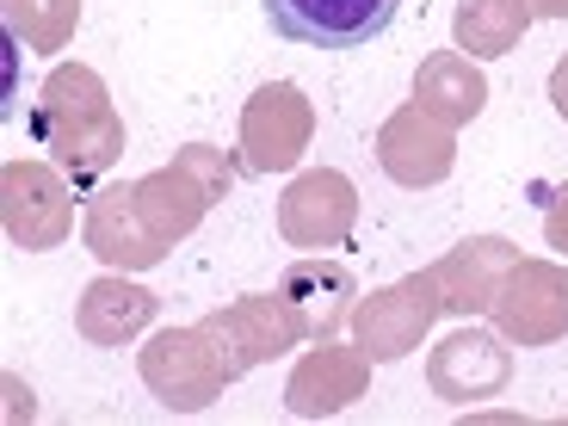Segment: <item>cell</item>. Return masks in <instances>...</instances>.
Here are the masks:
<instances>
[{
	"instance_id": "cell-1",
	"label": "cell",
	"mask_w": 568,
	"mask_h": 426,
	"mask_svg": "<svg viewBox=\"0 0 568 426\" xmlns=\"http://www.w3.org/2000/svg\"><path fill=\"white\" fill-rule=\"evenodd\" d=\"M26 130L38 149H50V161L74 180V192H93L124 161V118L87 62H62L43 74Z\"/></svg>"
},
{
	"instance_id": "cell-2",
	"label": "cell",
	"mask_w": 568,
	"mask_h": 426,
	"mask_svg": "<svg viewBox=\"0 0 568 426\" xmlns=\"http://www.w3.org/2000/svg\"><path fill=\"white\" fill-rule=\"evenodd\" d=\"M235 173H242V161H229L216 142H185L168 168L136 180L142 223L155 229V242H168V247L185 242V235L211 216V204H223L229 192H235Z\"/></svg>"
},
{
	"instance_id": "cell-3",
	"label": "cell",
	"mask_w": 568,
	"mask_h": 426,
	"mask_svg": "<svg viewBox=\"0 0 568 426\" xmlns=\"http://www.w3.org/2000/svg\"><path fill=\"white\" fill-rule=\"evenodd\" d=\"M0 229L26 254H50L74 229V180L57 161H7L0 168Z\"/></svg>"
},
{
	"instance_id": "cell-4",
	"label": "cell",
	"mask_w": 568,
	"mask_h": 426,
	"mask_svg": "<svg viewBox=\"0 0 568 426\" xmlns=\"http://www.w3.org/2000/svg\"><path fill=\"white\" fill-rule=\"evenodd\" d=\"M136 371H142V384H149V396L168 414H204L229 389V371H223V358H216L211 334L199 322L161 327L155 341L136 353Z\"/></svg>"
},
{
	"instance_id": "cell-5",
	"label": "cell",
	"mask_w": 568,
	"mask_h": 426,
	"mask_svg": "<svg viewBox=\"0 0 568 426\" xmlns=\"http://www.w3.org/2000/svg\"><path fill=\"white\" fill-rule=\"evenodd\" d=\"M199 327L211 334L216 358H223V371H229V384H242L247 371L266 365V358H278L284 346L310 341L284 291H254V297H235L229 310H211Z\"/></svg>"
},
{
	"instance_id": "cell-6",
	"label": "cell",
	"mask_w": 568,
	"mask_h": 426,
	"mask_svg": "<svg viewBox=\"0 0 568 426\" xmlns=\"http://www.w3.org/2000/svg\"><path fill=\"white\" fill-rule=\"evenodd\" d=\"M439 315L445 303H439V284H433V266H426L353 303V341L371 353V365H396V358H408L426 341V327Z\"/></svg>"
},
{
	"instance_id": "cell-7",
	"label": "cell",
	"mask_w": 568,
	"mask_h": 426,
	"mask_svg": "<svg viewBox=\"0 0 568 426\" xmlns=\"http://www.w3.org/2000/svg\"><path fill=\"white\" fill-rule=\"evenodd\" d=\"M284 43L303 50H365L396 26L402 0H260Z\"/></svg>"
},
{
	"instance_id": "cell-8",
	"label": "cell",
	"mask_w": 568,
	"mask_h": 426,
	"mask_svg": "<svg viewBox=\"0 0 568 426\" xmlns=\"http://www.w3.org/2000/svg\"><path fill=\"white\" fill-rule=\"evenodd\" d=\"M488 315L507 334V346H556L568 334V266H556V260H513Z\"/></svg>"
},
{
	"instance_id": "cell-9",
	"label": "cell",
	"mask_w": 568,
	"mask_h": 426,
	"mask_svg": "<svg viewBox=\"0 0 568 426\" xmlns=\"http://www.w3.org/2000/svg\"><path fill=\"white\" fill-rule=\"evenodd\" d=\"M513 384V353L507 334H488V327L464 322L452 327L433 353H426V389L452 408H476V402L500 396Z\"/></svg>"
},
{
	"instance_id": "cell-10",
	"label": "cell",
	"mask_w": 568,
	"mask_h": 426,
	"mask_svg": "<svg viewBox=\"0 0 568 426\" xmlns=\"http://www.w3.org/2000/svg\"><path fill=\"white\" fill-rule=\"evenodd\" d=\"M315 136V105L303 87L266 81L242 105V173H291Z\"/></svg>"
},
{
	"instance_id": "cell-11",
	"label": "cell",
	"mask_w": 568,
	"mask_h": 426,
	"mask_svg": "<svg viewBox=\"0 0 568 426\" xmlns=\"http://www.w3.org/2000/svg\"><path fill=\"white\" fill-rule=\"evenodd\" d=\"M353 223H358V185L341 168H310L284 185V199H278V242L284 247H310V254L346 247Z\"/></svg>"
},
{
	"instance_id": "cell-12",
	"label": "cell",
	"mask_w": 568,
	"mask_h": 426,
	"mask_svg": "<svg viewBox=\"0 0 568 426\" xmlns=\"http://www.w3.org/2000/svg\"><path fill=\"white\" fill-rule=\"evenodd\" d=\"M377 168H384L396 185H408V192H426V185L452 180V168H457V130L439 124L426 105L408 100L402 112L384 118V130H377Z\"/></svg>"
},
{
	"instance_id": "cell-13",
	"label": "cell",
	"mask_w": 568,
	"mask_h": 426,
	"mask_svg": "<svg viewBox=\"0 0 568 426\" xmlns=\"http://www.w3.org/2000/svg\"><path fill=\"white\" fill-rule=\"evenodd\" d=\"M81 242L112 272H149L168 260V242H155V229L142 223V211H136V185H93L87 192Z\"/></svg>"
},
{
	"instance_id": "cell-14",
	"label": "cell",
	"mask_w": 568,
	"mask_h": 426,
	"mask_svg": "<svg viewBox=\"0 0 568 426\" xmlns=\"http://www.w3.org/2000/svg\"><path fill=\"white\" fill-rule=\"evenodd\" d=\"M371 384V353L365 346H334V341H315V353L297 358L291 384H284V408L297 420H334L341 408H353Z\"/></svg>"
},
{
	"instance_id": "cell-15",
	"label": "cell",
	"mask_w": 568,
	"mask_h": 426,
	"mask_svg": "<svg viewBox=\"0 0 568 426\" xmlns=\"http://www.w3.org/2000/svg\"><path fill=\"white\" fill-rule=\"evenodd\" d=\"M278 291L291 297L303 334L310 341H334L346 322H353V303H358V272L346 260H327V254H303L284 266Z\"/></svg>"
},
{
	"instance_id": "cell-16",
	"label": "cell",
	"mask_w": 568,
	"mask_h": 426,
	"mask_svg": "<svg viewBox=\"0 0 568 426\" xmlns=\"http://www.w3.org/2000/svg\"><path fill=\"white\" fill-rule=\"evenodd\" d=\"M513 260H519V247L500 242V235H469V242H457L445 260H433V284H439L445 315L495 310V291L513 272Z\"/></svg>"
},
{
	"instance_id": "cell-17",
	"label": "cell",
	"mask_w": 568,
	"mask_h": 426,
	"mask_svg": "<svg viewBox=\"0 0 568 426\" xmlns=\"http://www.w3.org/2000/svg\"><path fill=\"white\" fill-rule=\"evenodd\" d=\"M155 310H161V297L149 284H136L130 272H105L74 303V334L87 346H124V341H136V334L155 327Z\"/></svg>"
},
{
	"instance_id": "cell-18",
	"label": "cell",
	"mask_w": 568,
	"mask_h": 426,
	"mask_svg": "<svg viewBox=\"0 0 568 426\" xmlns=\"http://www.w3.org/2000/svg\"><path fill=\"white\" fill-rule=\"evenodd\" d=\"M414 105H426L439 124L464 130V124H476L483 105H488V74L476 69V57H464V50H439V57H426L420 74H414Z\"/></svg>"
},
{
	"instance_id": "cell-19",
	"label": "cell",
	"mask_w": 568,
	"mask_h": 426,
	"mask_svg": "<svg viewBox=\"0 0 568 426\" xmlns=\"http://www.w3.org/2000/svg\"><path fill=\"white\" fill-rule=\"evenodd\" d=\"M531 26V7L526 0H457L452 13V43L464 50V57H507V50H519V38H526Z\"/></svg>"
},
{
	"instance_id": "cell-20",
	"label": "cell",
	"mask_w": 568,
	"mask_h": 426,
	"mask_svg": "<svg viewBox=\"0 0 568 426\" xmlns=\"http://www.w3.org/2000/svg\"><path fill=\"white\" fill-rule=\"evenodd\" d=\"M7 7V31H13V43H26V50H69L74 26H81V0H0Z\"/></svg>"
},
{
	"instance_id": "cell-21",
	"label": "cell",
	"mask_w": 568,
	"mask_h": 426,
	"mask_svg": "<svg viewBox=\"0 0 568 426\" xmlns=\"http://www.w3.org/2000/svg\"><path fill=\"white\" fill-rule=\"evenodd\" d=\"M544 242L568 260V185H556L550 204H544Z\"/></svg>"
},
{
	"instance_id": "cell-22",
	"label": "cell",
	"mask_w": 568,
	"mask_h": 426,
	"mask_svg": "<svg viewBox=\"0 0 568 426\" xmlns=\"http://www.w3.org/2000/svg\"><path fill=\"white\" fill-rule=\"evenodd\" d=\"M550 105H556V118H568V57L550 69Z\"/></svg>"
},
{
	"instance_id": "cell-23",
	"label": "cell",
	"mask_w": 568,
	"mask_h": 426,
	"mask_svg": "<svg viewBox=\"0 0 568 426\" xmlns=\"http://www.w3.org/2000/svg\"><path fill=\"white\" fill-rule=\"evenodd\" d=\"M531 19H568V0H526Z\"/></svg>"
}]
</instances>
